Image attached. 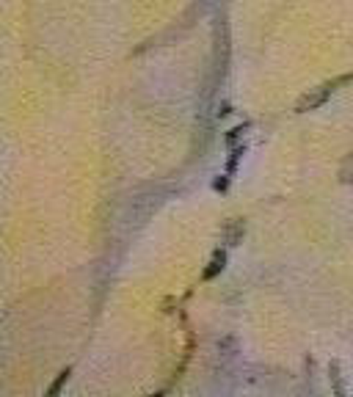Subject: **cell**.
I'll return each instance as SVG.
<instances>
[{"mask_svg":"<svg viewBox=\"0 0 353 397\" xmlns=\"http://www.w3.org/2000/svg\"><path fill=\"white\" fill-rule=\"evenodd\" d=\"M328 94H331V86L320 89V91H318L315 97H306V99H303L301 105H298V111H309V108H318V105H323V102L328 99Z\"/></svg>","mask_w":353,"mask_h":397,"instance_id":"6da1fadb","label":"cell"},{"mask_svg":"<svg viewBox=\"0 0 353 397\" xmlns=\"http://www.w3.org/2000/svg\"><path fill=\"white\" fill-rule=\"evenodd\" d=\"M224 262H227V257H224V251H215V257H213V262H210V268L204 271V279H213V276H218V273L224 271Z\"/></svg>","mask_w":353,"mask_h":397,"instance_id":"7a4b0ae2","label":"cell"},{"mask_svg":"<svg viewBox=\"0 0 353 397\" xmlns=\"http://www.w3.org/2000/svg\"><path fill=\"white\" fill-rule=\"evenodd\" d=\"M67 378H69V367H67V370H61V372H58V378H55V384H52L50 389H47V395H50V397L58 395V392H61V386L67 384Z\"/></svg>","mask_w":353,"mask_h":397,"instance_id":"3957f363","label":"cell"},{"mask_svg":"<svg viewBox=\"0 0 353 397\" xmlns=\"http://www.w3.org/2000/svg\"><path fill=\"white\" fill-rule=\"evenodd\" d=\"M243 130H246L243 124H240V127H235V130H229V133H227V144H229V147H235V144L240 141V135H243Z\"/></svg>","mask_w":353,"mask_h":397,"instance_id":"277c9868","label":"cell"},{"mask_svg":"<svg viewBox=\"0 0 353 397\" xmlns=\"http://www.w3.org/2000/svg\"><path fill=\"white\" fill-rule=\"evenodd\" d=\"M240 235H243V223H240V221H237V223H232V226H229V243L235 246Z\"/></svg>","mask_w":353,"mask_h":397,"instance_id":"5b68a950","label":"cell"},{"mask_svg":"<svg viewBox=\"0 0 353 397\" xmlns=\"http://www.w3.org/2000/svg\"><path fill=\"white\" fill-rule=\"evenodd\" d=\"M229 177V174H227ZM227 177H221V179H215V191H227V185H229V179Z\"/></svg>","mask_w":353,"mask_h":397,"instance_id":"8992f818","label":"cell"}]
</instances>
